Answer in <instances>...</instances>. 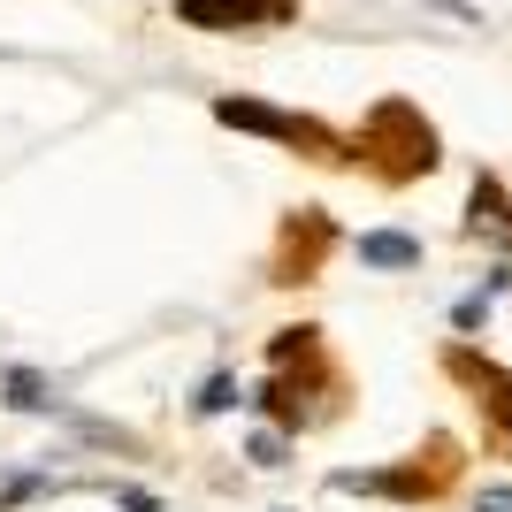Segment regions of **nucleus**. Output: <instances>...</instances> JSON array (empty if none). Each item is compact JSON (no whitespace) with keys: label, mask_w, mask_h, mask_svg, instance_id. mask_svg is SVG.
Wrapping results in <instances>:
<instances>
[{"label":"nucleus","mask_w":512,"mask_h":512,"mask_svg":"<svg viewBox=\"0 0 512 512\" xmlns=\"http://www.w3.org/2000/svg\"><path fill=\"white\" fill-rule=\"evenodd\" d=\"M245 451H253V467H283V451H291V444H283L276 428H260V436H253Z\"/></svg>","instance_id":"nucleus-8"},{"label":"nucleus","mask_w":512,"mask_h":512,"mask_svg":"<svg viewBox=\"0 0 512 512\" xmlns=\"http://www.w3.org/2000/svg\"><path fill=\"white\" fill-rule=\"evenodd\" d=\"M214 115L230 130H260V138H283V146H321V130L299 123V115H276V107H260V100H214Z\"/></svg>","instance_id":"nucleus-3"},{"label":"nucleus","mask_w":512,"mask_h":512,"mask_svg":"<svg viewBox=\"0 0 512 512\" xmlns=\"http://www.w3.org/2000/svg\"><path fill=\"white\" fill-rule=\"evenodd\" d=\"M176 16L192 31H253V23L291 16V0H176Z\"/></svg>","instance_id":"nucleus-2"},{"label":"nucleus","mask_w":512,"mask_h":512,"mask_svg":"<svg viewBox=\"0 0 512 512\" xmlns=\"http://www.w3.org/2000/svg\"><path fill=\"white\" fill-rule=\"evenodd\" d=\"M451 375H467V383L482 390V413H490V421H497V428H505V436H512V375H505V367L474 360L467 344H459V352H451Z\"/></svg>","instance_id":"nucleus-4"},{"label":"nucleus","mask_w":512,"mask_h":512,"mask_svg":"<svg viewBox=\"0 0 512 512\" xmlns=\"http://www.w3.org/2000/svg\"><path fill=\"white\" fill-rule=\"evenodd\" d=\"M230 406H237V383H230V375H207V390L192 398V413H230Z\"/></svg>","instance_id":"nucleus-7"},{"label":"nucleus","mask_w":512,"mask_h":512,"mask_svg":"<svg viewBox=\"0 0 512 512\" xmlns=\"http://www.w3.org/2000/svg\"><path fill=\"white\" fill-rule=\"evenodd\" d=\"M8 406H54V398H46V375H31V367H16V375H8Z\"/></svg>","instance_id":"nucleus-6"},{"label":"nucleus","mask_w":512,"mask_h":512,"mask_svg":"<svg viewBox=\"0 0 512 512\" xmlns=\"http://www.w3.org/2000/svg\"><path fill=\"white\" fill-rule=\"evenodd\" d=\"M360 268H421V237H406V230H367L360 237Z\"/></svg>","instance_id":"nucleus-5"},{"label":"nucleus","mask_w":512,"mask_h":512,"mask_svg":"<svg viewBox=\"0 0 512 512\" xmlns=\"http://www.w3.org/2000/svg\"><path fill=\"white\" fill-rule=\"evenodd\" d=\"M474 512H512V490H505V482H497V490H482V497H474Z\"/></svg>","instance_id":"nucleus-9"},{"label":"nucleus","mask_w":512,"mask_h":512,"mask_svg":"<svg viewBox=\"0 0 512 512\" xmlns=\"http://www.w3.org/2000/svg\"><path fill=\"white\" fill-rule=\"evenodd\" d=\"M444 482H451V444L428 451V467L413 459L398 474H337V490H375V497H436Z\"/></svg>","instance_id":"nucleus-1"}]
</instances>
